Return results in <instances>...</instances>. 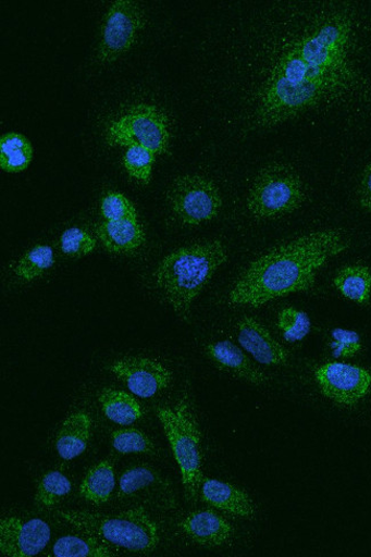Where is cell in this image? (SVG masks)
Masks as SVG:
<instances>
[{"instance_id":"obj_25","label":"cell","mask_w":371,"mask_h":557,"mask_svg":"<svg viewBox=\"0 0 371 557\" xmlns=\"http://www.w3.org/2000/svg\"><path fill=\"white\" fill-rule=\"evenodd\" d=\"M165 487V481L148 466L127 469L120 479V497L123 499L148 491L149 487Z\"/></svg>"},{"instance_id":"obj_18","label":"cell","mask_w":371,"mask_h":557,"mask_svg":"<svg viewBox=\"0 0 371 557\" xmlns=\"http://www.w3.org/2000/svg\"><path fill=\"white\" fill-rule=\"evenodd\" d=\"M91 431L90 416L85 411L66 418L57 437V450L64 460H73L87 449Z\"/></svg>"},{"instance_id":"obj_20","label":"cell","mask_w":371,"mask_h":557,"mask_svg":"<svg viewBox=\"0 0 371 557\" xmlns=\"http://www.w3.org/2000/svg\"><path fill=\"white\" fill-rule=\"evenodd\" d=\"M114 485L112 463L102 460L86 474L79 487L81 496L88 503L103 505L110 500Z\"/></svg>"},{"instance_id":"obj_8","label":"cell","mask_w":371,"mask_h":557,"mask_svg":"<svg viewBox=\"0 0 371 557\" xmlns=\"http://www.w3.org/2000/svg\"><path fill=\"white\" fill-rule=\"evenodd\" d=\"M168 201L176 219L190 226L213 221L223 206L218 185L196 174L175 178L169 188Z\"/></svg>"},{"instance_id":"obj_4","label":"cell","mask_w":371,"mask_h":557,"mask_svg":"<svg viewBox=\"0 0 371 557\" xmlns=\"http://www.w3.org/2000/svg\"><path fill=\"white\" fill-rule=\"evenodd\" d=\"M58 516L85 535L131 552L152 553L160 543L158 525L145 507L113 515L61 510Z\"/></svg>"},{"instance_id":"obj_1","label":"cell","mask_w":371,"mask_h":557,"mask_svg":"<svg viewBox=\"0 0 371 557\" xmlns=\"http://www.w3.org/2000/svg\"><path fill=\"white\" fill-rule=\"evenodd\" d=\"M354 23L344 13L322 16L283 49L260 91L255 120L271 128L294 120L349 85Z\"/></svg>"},{"instance_id":"obj_30","label":"cell","mask_w":371,"mask_h":557,"mask_svg":"<svg viewBox=\"0 0 371 557\" xmlns=\"http://www.w3.org/2000/svg\"><path fill=\"white\" fill-rule=\"evenodd\" d=\"M60 247L67 257L81 259L96 249L97 240L85 230L72 227L63 232Z\"/></svg>"},{"instance_id":"obj_22","label":"cell","mask_w":371,"mask_h":557,"mask_svg":"<svg viewBox=\"0 0 371 557\" xmlns=\"http://www.w3.org/2000/svg\"><path fill=\"white\" fill-rule=\"evenodd\" d=\"M337 290L356 304L366 306L371 295V272L364 265H349L341 269L334 278Z\"/></svg>"},{"instance_id":"obj_9","label":"cell","mask_w":371,"mask_h":557,"mask_svg":"<svg viewBox=\"0 0 371 557\" xmlns=\"http://www.w3.org/2000/svg\"><path fill=\"white\" fill-rule=\"evenodd\" d=\"M146 27V14L132 0H118L107 12L97 52L100 63H112L126 54Z\"/></svg>"},{"instance_id":"obj_15","label":"cell","mask_w":371,"mask_h":557,"mask_svg":"<svg viewBox=\"0 0 371 557\" xmlns=\"http://www.w3.org/2000/svg\"><path fill=\"white\" fill-rule=\"evenodd\" d=\"M185 536L202 546H222L226 544L234 528L214 510H196L178 523Z\"/></svg>"},{"instance_id":"obj_26","label":"cell","mask_w":371,"mask_h":557,"mask_svg":"<svg viewBox=\"0 0 371 557\" xmlns=\"http://www.w3.org/2000/svg\"><path fill=\"white\" fill-rule=\"evenodd\" d=\"M73 491V484L63 473L51 471L40 479L36 502L45 507H53L65 498Z\"/></svg>"},{"instance_id":"obj_32","label":"cell","mask_w":371,"mask_h":557,"mask_svg":"<svg viewBox=\"0 0 371 557\" xmlns=\"http://www.w3.org/2000/svg\"><path fill=\"white\" fill-rule=\"evenodd\" d=\"M332 350L335 358L349 359L361 351L360 337L356 332L335 330L332 333Z\"/></svg>"},{"instance_id":"obj_21","label":"cell","mask_w":371,"mask_h":557,"mask_svg":"<svg viewBox=\"0 0 371 557\" xmlns=\"http://www.w3.org/2000/svg\"><path fill=\"white\" fill-rule=\"evenodd\" d=\"M34 157L29 139L20 133H8L0 138V168L8 173L26 171Z\"/></svg>"},{"instance_id":"obj_16","label":"cell","mask_w":371,"mask_h":557,"mask_svg":"<svg viewBox=\"0 0 371 557\" xmlns=\"http://www.w3.org/2000/svg\"><path fill=\"white\" fill-rule=\"evenodd\" d=\"M201 499L223 512L232 516L251 519L255 507L248 494L234 484L215 479L203 478L200 487Z\"/></svg>"},{"instance_id":"obj_12","label":"cell","mask_w":371,"mask_h":557,"mask_svg":"<svg viewBox=\"0 0 371 557\" xmlns=\"http://www.w3.org/2000/svg\"><path fill=\"white\" fill-rule=\"evenodd\" d=\"M51 535L49 523L41 519L8 517L0 520V552L10 557H33L49 545Z\"/></svg>"},{"instance_id":"obj_10","label":"cell","mask_w":371,"mask_h":557,"mask_svg":"<svg viewBox=\"0 0 371 557\" xmlns=\"http://www.w3.org/2000/svg\"><path fill=\"white\" fill-rule=\"evenodd\" d=\"M314 376L323 396L342 406H356L371 387L368 370L343 362L324 363Z\"/></svg>"},{"instance_id":"obj_19","label":"cell","mask_w":371,"mask_h":557,"mask_svg":"<svg viewBox=\"0 0 371 557\" xmlns=\"http://www.w3.org/2000/svg\"><path fill=\"white\" fill-rule=\"evenodd\" d=\"M102 411L119 425H131L144 417V409L131 394L113 388H103L99 394Z\"/></svg>"},{"instance_id":"obj_29","label":"cell","mask_w":371,"mask_h":557,"mask_svg":"<svg viewBox=\"0 0 371 557\" xmlns=\"http://www.w3.org/2000/svg\"><path fill=\"white\" fill-rule=\"evenodd\" d=\"M277 327L283 332L287 342H299L305 339L311 331L309 315L293 307L284 309L277 317Z\"/></svg>"},{"instance_id":"obj_28","label":"cell","mask_w":371,"mask_h":557,"mask_svg":"<svg viewBox=\"0 0 371 557\" xmlns=\"http://www.w3.org/2000/svg\"><path fill=\"white\" fill-rule=\"evenodd\" d=\"M156 156L148 148L140 146L129 147L124 156V166L132 177L148 184L151 178Z\"/></svg>"},{"instance_id":"obj_5","label":"cell","mask_w":371,"mask_h":557,"mask_svg":"<svg viewBox=\"0 0 371 557\" xmlns=\"http://www.w3.org/2000/svg\"><path fill=\"white\" fill-rule=\"evenodd\" d=\"M157 416L177 462L185 496L188 500L196 502L203 480L202 445L201 432L190 401L184 397L174 406L160 407Z\"/></svg>"},{"instance_id":"obj_3","label":"cell","mask_w":371,"mask_h":557,"mask_svg":"<svg viewBox=\"0 0 371 557\" xmlns=\"http://www.w3.org/2000/svg\"><path fill=\"white\" fill-rule=\"evenodd\" d=\"M226 261V248L219 240L185 246L160 262L156 284L174 312L187 321L194 301Z\"/></svg>"},{"instance_id":"obj_31","label":"cell","mask_w":371,"mask_h":557,"mask_svg":"<svg viewBox=\"0 0 371 557\" xmlns=\"http://www.w3.org/2000/svg\"><path fill=\"white\" fill-rule=\"evenodd\" d=\"M101 213L106 221L137 220V212L129 199L120 193H108L101 200Z\"/></svg>"},{"instance_id":"obj_33","label":"cell","mask_w":371,"mask_h":557,"mask_svg":"<svg viewBox=\"0 0 371 557\" xmlns=\"http://www.w3.org/2000/svg\"><path fill=\"white\" fill-rule=\"evenodd\" d=\"M358 201L363 211L371 214V161L361 175L358 188Z\"/></svg>"},{"instance_id":"obj_2","label":"cell","mask_w":371,"mask_h":557,"mask_svg":"<svg viewBox=\"0 0 371 557\" xmlns=\"http://www.w3.org/2000/svg\"><path fill=\"white\" fill-rule=\"evenodd\" d=\"M350 244L343 230L326 228L275 246L250 263L228 299L235 306L261 308L274 298L308 292L316 284L318 271Z\"/></svg>"},{"instance_id":"obj_14","label":"cell","mask_w":371,"mask_h":557,"mask_svg":"<svg viewBox=\"0 0 371 557\" xmlns=\"http://www.w3.org/2000/svg\"><path fill=\"white\" fill-rule=\"evenodd\" d=\"M208 358L224 373L252 385H263L269 377L255 367L240 348L228 341L208 344L205 348Z\"/></svg>"},{"instance_id":"obj_7","label":"cell","mask_w":371,"mask_h":557,"mask_svg":"<svg viewBox=\"0 0 371 557\" xmlns=\"http://www.w3.org/2000/svg\"><path fill=\"white\" fill-rule=\"evenodd\" d=\"M106 143L110 147L140 146L164 154L171 145L169 117L156 106L135 104L109 125Z\"/></svg>"},{"instance_id":"obj_11","label":"cell","mask_w":371,"mask_h":557,"mask_svg":"<svg viewBox=\"0 0 371 557\" xmlns=\"http://www.w3.org/2000/svg\"><path fill=\"white\" fill-rule=\"evenodd\" d=\"M111 373L123 382L136 397L150 399L170 386L172 371L164 364L140 357H128L112 362Z\"/></svg>"},{"instance_id":"obj_23","label":"cell","mask_w":371,"mask_h":557,"mask_svg":"<svg viewBox=\"0 0 371 557\" xmlns=\"http://www.w3.org/2000/svg\"><path fill=\"white\" fill-rule=\"evenodd\" d=\"M57 557H111L115 554L104 542L97 537L64 536L53 547Z\"/></svg>"},{"instance_id":"obj_6","label":"cell","mask_w":371,"mask_h":557,"mask_svg":"<svg viewBox=\"0 0 371 557\" xmlns=\"http://www.w3.org/2000/svg\"><path fill=\"white\" fill-rule=\"evenodd\" d=\"M306 198L305 182L296 170L284 162H271L253 178L247 208L255 219L276 220L295 213Z\"/></svg>"},{"instance_id":"obj_13","label":"cell","mask_w":371,"mask_h":557,"mask_svg":"<svg viewBox=\"0 0 371 557\" xmlns=\"http://www.w3.org/2000/svg\"><path fill=\"white\" fill-rule=\"evenodd\" d=\"M238 341L255 360L264 366H284L288 361L286 348L277 343L262 324L250 317L238 323Z\"/></svg>"},{"instance_id":"obj_24","label":"cell","mask_w":371,"mask_h":557,"mask_svg":"<svg viewBox=\"0 0 371 557\" xmlns=\"http://www.w3.org/2000/svg\"><path fill=\"white\" fill-rule=\"evenodd\" d=\"M54 263V250L50 246L37 245L23 255L14 272L23 281L33 282L48 272Z\"/></svg>"},{"instance_id":"obj_17","label":"cell","mask_w":371,"mask_h":557,"mask_svg":"<svg viewBox=\"0 0 371 557\" xmlns=\"http://www.w3.org/2000/svg\"><path fill=\"white\" fill-rule=\"evenodd\" d=\"M97 234L103 246L114 253H129L146 242L144 228L137 220L104 221Z\"/></svg>"},{"instance_id":"obj_27","label":"cell","mask_w":371,"mask_h":557,"mask_svg":"<svg viewBox=\"0 0 371 557\" xmlns=\"http://www.w3.org/2000/svg\"><path fill=\"white\" fill-rule=\"evenodd\" d=\"M112 447L123 455L143 454L154 455L156 446L152 440L137 429L115 430L111 434Z\"/></svg>"}]
</instances>
